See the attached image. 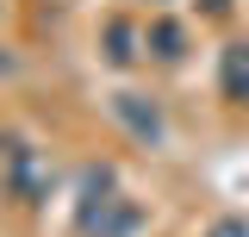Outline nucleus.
<instances>
[{
  "label": "nucleus",
  "mask_w": 249,
  "mask_h": 237,
  "mask_svg": "<svg viewBox=\"0 0 249 237\" xmlns=\"http://www.w3.org/2000/svg\"><path fill=\"white\" fill-rule=\"evenodd\" d=\"M143 44H150V57H156V62H181V57H187V31L175 25V19H162V13L143 25Z\"/></svg>",
  "instance_id": "nucleus-6"
},
{
  "label": "nucleus",
  "mask_w": 249,
  "mask_h": 237,
  "mask_svg": "<svg viewBox=\"0 0 249 237\" xmlns=\"http://www.w3.org/2000/svg\"><path fill=\"white\" fill-rule=\"evenodd\" d=\"M137 218H143V212L119 194L112 162H88V169H81V200H75V225H81V237H131Z\"/></svg>",
  "instance_id": "nucleus-1"
},
{
  "label": "nucleus",
  "mask_w": 249,
  "mask_h": 237,
  "mask_svg": "<svg viewBox=\"0 0 249 237\" xmlns=\"http://www.w3.org/2000/svg\"><path fill=\"white\" fill-rule=\"evenodd\" d=\"M206 237H249V218H237V212H231V218H212Z\"/></svg>",
  "instance_id": "nucleus-7"
},
{
  "label": "nucleus",
  "mask_w": 249,
  "mask_h": 237,
  "mask_svg": "<svg viewBox=\"0 0 249 237\" xmlns=\"http://www.w3.org/2000/svg\"><path fill=\"white\" fill-rule=\"evenodd\" d=\"M0 75H13V50L6 44H0Z\"/></svg>",
  "instance_id": "nucleus-9"
},
{
  "label": "nucleus",
  "mask_w": 249,
  "mask_h": 237,
  "mask_svg": "<svg viewBox=\"0 0 249 237\" xmlns=\"http://www.w3.org/2000/svg\"><path fill=\"white\" fill-rule=\"evenodd\" d=\"M156 6H162V0H156Z\"/></svg>",
  "instance_id": "nucleus-10"
},
{
  "label": "nucleus",
  "mask_w": 249,
  "mask_h": 237,
  "mask_svg": "<svg viewBox=\"0 0 249 237\" xmlns=\"http://www.w3.org/2000/svg\"><path fill=\"white\" fill-rule=\"evenodd\" d=\"M112 113L124 118V131L131 138H143V144H162V113H156V100H143V94H112Z\"/></svg>",
  "instance_id": "nucleus-3"
},
{
  "label": "nucleus",
  "mask_w": 249,
  "mask_h": 237,
  "mask_svg": "<svg viewBox=\"0 0 249 237\" xmlns=\"http://www.w3.org/2000/svg\"><path fill=\"white\" fill-rule=\"evenodd\" d=\"M0 175H6V194L25 200V206H37V200L50 194V169H44V156L31 144H6L0 150Z\"/></svg>",
  "instance_id": "nucleus-2"
},
{
  "label": "nucleus",
  "mask_w": 249,
  "mask_h": 237,
  "mask_svg": "<svg viewBox=\"0 0 249 237\" xmlns=\"http://www.w3.org/2000/svg\"><path fill=\"white\" fill-rule=\"evenodd\" d=\"M143 25H131V19H106V62L112 69H137L143 62Z\"/></svg>",
  "instance_id": "nucleus-4"
},
{
  "label": "nucleus",
  "mask_w": 249,
  "mask_h": 237,
  "mask_svg": "<svg viewBox=\"0 0 249 237\" xmlns=\"http://www.w3.org/2000/svg\"><path fill=\"white\" fill-rule=\"evenodd\" d=\"M218 88H224V100L249 106V38L224 44V57H218Z\"/></svg>",
  "instance_id": "nucleus-5"
},
{
  "label": "nucleus",
  "mask_w": 249,
  "mask_h": 237,
  "mask_svg": "<svg viewBox=\"0 0 249 237\" xmlns=\"http://www.w3.org/2000/svg\"><path fill=\"white\" fill-rule=\"evenodd\" d=\"M206 13H212V19H224V13H231V0H206Z\"/></svg>",
  "instance_id": "nucleus-8"
}]
</instances>
